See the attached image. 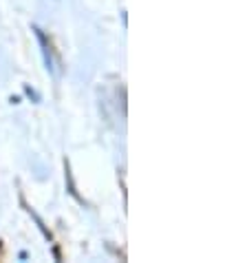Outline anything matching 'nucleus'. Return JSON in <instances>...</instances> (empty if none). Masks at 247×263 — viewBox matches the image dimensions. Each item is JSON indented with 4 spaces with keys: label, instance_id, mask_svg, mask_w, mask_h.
Wrapping results in <instances>:
<instances>
[{
    "label": "nucleus",
    "instance_id": "obj_1",
    "mask_svg": "<svg viewBox=\"0 0 247 263\" xmlns=\"http://www.w3.org/2000/svg\"><path fill=\"white\" fill-rule=\"evenodd\" d=\"M64 173H67V184H69V195L71 197H75L77 201H84L82 197L77 195V186H75V179H73V173H71V164H69V159H64Z\"/></svg>",
    "mask_w": 247,
    "mask_h": 263
},
{
    "label": "nucleus",
    "instance_id": "obj_2",
    "mask_svg": "<svg viewBox=\"0 0 247 263\" xmlns=\"http://www.w3.org/2000/svg\"><path fill=\"white\" fill-rule=\"evenodd\" d=\"M5 259V241H0V261Z\"/></svg>",
    "mask_w": 247,
    "mask_h": 263
}]
</instances>
